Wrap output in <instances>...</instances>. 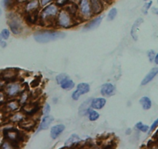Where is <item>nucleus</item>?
<instances>
[{
    "label": "nucleus",
    "instance_id": "09e8293b",
    "mask_svg": "<svg viewBox=\"0 0 158 149\" xmlns=\"http://www.w3.org/2000/svg\"><path fill=\"white\" fill-rule=\"evenodd\" d=\"M2 9H1V8H0V17H1V16H2Z\"/></svg>",
    "mask_w": 158,
    "mask_h": 149
},
{
    "label": "nucleus",
    "instance_id": "a878e982",
    "mask_svg": "<svg viewBox=\"0 0 158 149\" xmlns=\"http://www.w3.org/2000/svg\"><path fill=\"white\" fill-rule=\"evenodd\" d=\"M19 98L18 99V101H19V104H20V105H22V106H23V104H26V103L28 102V101H29V91H26V90H23L21 93H19Z\"/></svg>",
    "mask_w": 158,
    "mask_h": 149
},
{
    "label": "nucleus",
    "instance_id": "2f4dec72",
    "mask_svg": "<svg viewBox=\"0 0 158 149\" xmlns=\"http://www.w3.org/2000/svg\"><path fill=\"white\" fill-rule=\"evenodd\" d=\"M117 15V9L116 8H112L110 9V10L108 12V20L109 21H112V20H114L115 19V17Z\"/></svg>",
    "mask_w": 158,
    "mask_h": 149
},
{
    "label": "nucleus",
    "instance_id": "473e14b6",
    "mask_svg": "<svg viewBox=\"0 0 158 149\" xmlns=\"http://www.w3.org/2000/svg\"><path fill=\"white\" fill-rule=\"evenodd\" d=\"M68 78H69V76H68L67 74H59V75H57L56 77V83H57L58 84H60V83H63L65 80L68 79Z\"/></svg>",
    "mask_w": 158,
    "mask_h": 149
},
{
    "label": "nucleus",
    "instance_id": "c9c22d12",
    "mask_svg": "<svg viewBox=\"0 0 158 149\" xmlns=\"http://www.w3.org/2000/svg\"><path fill=\"white\" fill-rule=\"evenodd\" d=\"M55 1V4L58 6L59 7H64L69 2V0H54Z\"/></svg>",
    "mask_w": 158,
    "mask_h": 149
},
{
    "label": "nucleus",
    "instance_id": "a18cd8bd",
    "mask_svg": "<svg viewBox=\"0 0 158 149\" xmlns=\"http://www.w3.org/2000/svg\"><path fill=\"white\" fill-rule=\"evenodd\" d=\"M154 63H155V64H157V65L158 64V54L157 53H156V55H155V56H154Z\"/></svg>",
    "mask_w": 158,
    "mask_h": 149
},
{
    "label": "nucleus",
    "instance_id": "b1692460",
    "mask_svg": "<svg viewBox=\"0 0 158 149\" xmlns=\"http://www.w3.org/2000/svg\"><path fill=\"white\" fill-rule=\"evenodd\" d=\"M26 22L27 23L29 24L30 26L35 25L38 23L39 22V11L38 12H31V13L26 14Z\"/></svg>",
    "mask_w": 158,
    "mask_h": 149
},
{
    "label": "nucleus",
    "instance_id": "6ab92c4d",
    "mask_svg": "<svg viewBox=\"0 0 158 149\" xmlns=\"http://www.w3.org/2000/svg\"><path fill=\"white\" fill-rule=\"evenodd\" d=\"M92 98H89L83 102L79 107V114L80 116H86L88 114L89 110L91 108Z\"/></svg>",
    "mask_w": 158,
    "mask_h": 149
},
{
    "label": "nucleus",
    "instance_id": "9d476101",
    "mask_svg": "<svg viewBox=\"0 0 158 149\" xmlns=\"http://www.w3.org/2000/svg\"><path fill=\"white\" fill-rule=\"evenodd\" d=\"M36 125V121L33 118H25L19 122V128L25 131H32Z\"/></svg>",
    "mask_w": 158,
    "mask_h": 149
},
{
    "label": "nucleus",
    "instance_id": "37998d69",
    "mask_svg": "<svg viewBox=\"0 0 158 149\" xmlns=\"http://www.w3.org/2000/svg\"><path fill=\"white\" fill-rule=\"evenodd\" d=\"M8 98V97L6 96V94L5 93V92H0V103L5 102L6 99Z\"/></svg>",
    "mask_w": 158,
    "mask_h": 149
},
{
    "label": "nucleus",
    "instance_id": "7c9ffc66",
    "mask_svg": "<svg viewBox=\"0 0 158 149\" xmlns=\"http://www.w3.org/2000/svg\"><path fill=\"white\" fill-rule=\"evenodd\" d=\"M135 128H137V130L141 131V132H143V133H146V132L148 131L149 130V126L146 125V124H143L142 122H138L135 125Z\"/></svg>",
    "mask_w": 158,
    "mask_h": 149
},
{
    "label": "nucleus",
    "instance_id": "393cba45",
    "mask_svg": "<svg viewBox=\"0 0 158 149\" xmlns=\"http://www.w3.org/2000/svg\"><path fill=\"white\" fill-rule=\"evenodd\" d=\"M64 9L74 17H76L78 15V6L75 4V3H73V2H72V3L68 2L67 4L65 6Z\"/></svg>",
    "mask_w": 158,
    "mask_h": 149
},
{
    "label": "nucleus",
    "instance_id": "e433bc0d",
    "mask_svg": "<svg viewBox=\"0 0 158 149\" xmlns=\"http://www.w3.org/2000/svg\"><path fill=\"white\" fill-rule=\"evenodd\" d=\"M50 110H51V107H50V105L49 104H45V106L43 107V108H42V114H43V115H48V114H50Z\"/></svg>",
    "mask_w": 158,
    "mask_h": 149
},
{
    "label": "nucleus",
    "instance_id": "4be33fe9",
    "mask_svg": "<svg viewBox=\"0 0 158 149\" xmlns=\"http://www.w3.org/2000/svg\"><path fill=\"white\" fill-rule=\"evenodd\" d=\"M158 74V68L157 67H154L152 68L151 70H150L148 74H146V77H145L143 80L141 81V85H146L147 83H150L152 80L154 79V77L157 75Z\"/></svg>",
    "mask_w": 158,
    "mask_h": 149
},
{
    "label": "nucleus",
    "instance_id": "a211bd4d",
    "mask_svg": "<svg viewBox=\"0 0 158 149\" xmlns=\"http://www.w3.org/2000/svg\"><path fill=\"white\" fill-rule=\"evenodd\" d=\"M64 130H65V125L63 124H56V125L53 126L50 130L51 138L53 140L58 138L59 136L64 131Z\"/></svg>",
    "mask_w": 158,
    "mask_h": 149
},
{
    "label": "nucleus",
    "instance_id": "423d86ee",
    "mask_svg": "<svg viewBox=\"0 0 158 149\" xmlns=\"http://www.w3.org/2000/svg\"><path fill=\"white\" fill-rule=\"evenodd\" d=\"M4 137L7 141L13 145L14 148L19 147V144L23 141V134L14 128L6 129L4 131Z\"/></svg>",
    "mask_w": 158,
    "mask_h": 149
},
{
    "label": "nucleus",
    "instance_id": "f03ea898",
    "mask_svg": "<svg viewBox=\"0 0 158 149\" xmlns=\"http://www.w3.org/2000/svg\"><path fill=\"white\" fill-rule=\"evenodd\" d=\"M66 34L64 32L56 29H42L34 33L35 40L39 43H46L63 39Z\"/></svg>",
    "mask_w": 158,
    "mask_h": 149
},
{
    "label": "nucleus",
    "instance_id": "6e6552de",
    "mask_svg": "<svg viewBox=\"0 0 158 149\" xmlns=\"http://www.w3.org/2000/svg\"><path fill=\"white\" fill-rule=\"evenodd\" d=\"M90 91V87L87 83H80L76 87V90L72 93V99L73 101H78L80 96L87 93Z\"/></svg>",
    "mask_w": 158,
    "mask_h": 149
},
{
    "label": "nucleus",
    "instance_id": "79ce46f5",
    "mask_svg": "<svg viewBox=\"0 0 158 149\" xmlns=\"http://www.w3.org/2000/svg\"><path fill=\"white\" fill-rule=\"evenodd\" d=\"M1 148H14V147H13V145H12L11 143H9V141H6L5 142L2 143Z\"/></svg>",
    "mask_w": 158,
    "mask_h": 149
},
{
    "label": "nucleus",
    "instance_id": "a19ab883",
    "mask_svg": "<svg viewBox=\"0 0 158 149\" xmlns=\"http://www.w3.org/2000/svg\"><path fill=\"white\" fill-rule=\"evenodd\" d=\"M13 2V0H2V6L4 8H9L12 5V2Z\"/></svg>",
    "mask_w": 158,
    "mask_h": 149
},
{
    "label": "nucleus",
    "instance_id": "1a4fd4ad",
    "mask_svg": "<svg viewBox=\"0 0 158 149\" xmlns=\"http://www.w3.org/2000/svg\"><path fill=\"white\" fill-rule=\"evenodd\" d=\"M17 71L15 69H7L4 70L2 74H0V77L2 80H6L8 82L15 81L17 79Z\"/></svg>",
    "mask_w": 158,
    "mask_h": 149
},
{
    "label": "nucleus",
    "instance_id": "f8f14e48",
    "mask_svg": "<svg viewBox=\"0 0 158 149\" xmlns=\"http://www.w3.org/2000/svg\"><path fill=\"white\" fill-rule=\"evenodd\" d=\"M39 7L40 6L39 0H28L24 6V12L26 14L38 12Z\"/></svg>",
    "mask_w": 158,
    "mask_h": 149
},
{
    "label": "nucleus",
    "instance_id": "c85d7f7f",
    "mask_svg": "<svg viewBox=\"0 0 158 149\" xmlns=\"http://www.w3.org/2000/svg\"><path fill=\"white\" fill-rule=\"evenodd\" d=\"M25 118H26V115H25L23 111H21V112L18 111V112L15 113V114L11 117L10 120H11V121L14 122V123H15V122H18V123H19V121H21L23 120V119H24Z\"/></svg>",
    "mask_w": 158,
    "mask_h": 149
},
{
    "label": "nucleus",
    "instance_id": "4468645a",
    "mask_svg": "<svg viewBox=\"0 0 158 149\" xmlns=\"http://www.w3.org/2000/svg\"><path fill=\"white\" fill-rule=\"evenodd\" d=\"M90 3L93 15H98L103 12L104 9L103 0H90Z\"/></svg>",
    "mask_w": 158,
    "mask_h": 149
},
{
    "label": "nucleus",
    "instance_id": "f704fd0d",
    "mask_svg": "<svg viewBox=\"0 0 158 149\" xmlns=\"http://www.w3.org/2000/svg\"><path fill=\"white\" fill-rule=\"evenodd\" d=\"M0 35H1L2 39L6 40V39H9V37L10 31L8 29H2V32L0 33Z\"/></svg>",
    "mask_w": 158,
    "mask_h": 149
},
{
    "label": "nucleus",
    "instance_id": "7ed1b4c3",
    "mask_svg": "<svg viewBox=\"0 0 158 149\" xmlns=\"http://www.w3.org/2000/svg\"><path fill=\"white\" fill-rule=\"evenodd\" d=\"M77 23L78 22L75 19V17L72 16L69 12H68L65 9L63 8L60 9L56 18V21H55V25H56L57 27L62 28V29H69L77 25Z\"/></svg>",
    "mask_w": 158,
    "mask_h": 149
},
{
    "label": "nucleus",
    "instance_id": "de8ad7c7",
    "mask_svg": "<svg viewBox=\"0 0 158 149\" xmlns=\"http://www.w3.org/2000/svg\"><path fill=\"white\" fill-rule=\"evenodd\" d=\"M130 133H131V129H130V128H129V129H127V131H126V134H130Z\"/></svg>",
    "mask_w": 158,
    "mask_h": 149
},
{
    "label": "nucleus",
    "instance_id": "2eb2a0df",
    "mask_svg": "<svg viewBox=\"0 0 158 149\" xmlns=\"http://www.w3.org/2000/svg\"><path fill=\"white\" fill-rule=\"evenodd\" d=\"M116 87L115 86L111 83H106L103 84L100 89V93L103 96L105 97H110L115 93Z\"/></svg>",
    "mask_w": 158,
    "mask_h": 149
},
{
    "label": "nucleus",
    "instance_id": "ea45409f",
    "mask_svg": "<svg viewBox=\"0 0 158 149\" xmlns=\"http://www.w3.org/2000/svg\"><path fill=\"white\" fill-rule=\"evenodd\" d=\"M157 126H158V120L157 119L152 124V125H151V127L150 128H149V130H148V134H151L153 131H154V130L156 129L157 128Z\"/></svg>",
    "mask_w": 158,
    "mask_h": 149
},
{
    "label": "nucleus",
    "instance_id": "0eeeda50",
    "mask_svg": "<svg viewBox=\"0 0 158 149\" xmlns=\"http://www.w3.org/2000/svg\"><path fill=\"white\" fill-rule=\"evenodd\" d=\"M23 91V89L21 83L15 80V81L9 82V83L5 87L4 92L8 97H13L14 98L15 97L19 96V93Z\"/></svg>",
    "mask_w": 158,
    "mask_h": 149
},
{
    "label": "nucleus",
    "instance_id": "72a5a7b5",
    "mask_svg": "<svg viewBox=\"0 0 158 149\" xmlns=\"http://www.w3.org/2000/svg\"><path fill=\"white\" fill-rule=\"evenodd\" d=\"M152 4H153V1H149V2H146V3L143 5V6L142 8L143 13L144 14V15H146V14L148 13V10L150 9Z\"/></svg>",
    "mask_w": 158,
    "mask_h": 149
},
{
    "label": "nucleus",
    "instance_id": "ddd939ff",
    "mask_svg": "<svg viewBox=\"0 0 158 149\" xmlns=\"http://www.w3.org/2000/svg\"><path fill=\"white\" fill-rule=\"evenodd\" d=\"M23 106L22 111L25 115H29V116H33L39 110V106L37 104H27L26 103Z\"/></svg>",
    "mask_w": 158,
    "mask_h": 149
},
{
    "label": "nucleus",
    "instance_id": "f257e3e1",
    "mask_svg": "<svg viewBox=\"0 0 158 149\" xmlns=\"http://www.w3.org/2000/svg\"><path fill=\"white\" fill-rule=\"evenodd\" d=\"M60 11V7L55 3H50L43 7L40 13H39V23L42 26L55 25L56 18Z\"/></svg>",
    "mask_w": 158,
    "mask_h": 149
},
{
    "label": "nucleus",
    "instance_id": "39448f33",
    "mask_svg": "<svg viewBox=\"0 0 158 149\" xmlns=\"http://www.w3.org/2000/svg\"><path fill=\"white\" fill-rule=\"evenodd\" d=\"M78 15L82 20H88L93 16L90 0H79L78 3Z\"/></svg>",
    "mask_w": 158,
    "mask_h": 149
},
{
    "label": "nucleus",
    "instance_id": "bb28decb",
    "mask_svg": "<svg viewBox=\"0 0 158 149\" xmlns=\"http://www.w3.org/2000/svg\"><path fill=\"white\" fill-rule=\"evenodd\" d=\"M140 104L142 106L143 109L145 110L150 109L151 106H152V102H151L150 99L148 97H141V99L140 100Z\"/></svg>",
    "mask_w": 158,
    "mask_h": 149
},
{
    "label": "nucleus",
    "instance_id": "cd10ccee",
    "mask_svg": "<svg viewBox=\"0 0 158 149\" xmlns=\"http://www.w3.org/2000/svg\"><path fill=\"white\" fill-rule=\"evenodd\" d=\"M60 86H61L62 89L69 91V90H72L73 87H75V83L72 80L68 78V79L65 80L63 83H60Z\"/></svg>",
    "mask_w": 158,
    "mask_h": 149
},
{
    "label": "nucleus",
    "instance_id": "49530a36",
    "mask_svg": "<svg viewBox=\"0 0 158 149\" xmlns=\"http://www.w3.org/2000/svg\"><path fill=\"white\" fill-rule=\"evenodd\" d=\"M152 12H154V14H156V15H157V14H158L157 8H156V7H152Z\"/></svg>",
    "mask_w": 158,
    "mask_h": 149
},
{
    "label": "nucleus",
    "instance_id": "f3484780",
    "mask_svg": "<svg viewBox=\"0 0 158 149\" xmlns=\"http://www.w3.org/2000/svg\"><path fill=\"white\" fill-rule=\"evenodd\" d=\"M53 121H54V118L52 116H50L49 114L48 115H45L44 118H42V121H41L40 124H39L37 132L49 128V127L50 126V124H52V122Z\"/></svg>",
    "mask_w": 158,
    "mask_h": 149
},
{
    "label": "nucleus",
    "instance_id": "412c9836",
    "mask_svg": "<svg viewBox=\"0 0 158 149\" xmlns=\"http://www.w3.org/2000/svg\"><path fill=\"white\" fill-rule=\"evenodd\" d=\"M81 138L79 136L73 134H72L70 137L67 139V141L65 142V147L66 148H71V147H75L76 145H78V144H79L81 142Z\"/></svg>",
    "mask_w": 158,
    "mask_h": 149
},
{
    "label": "nucleus",
    "instance_id": "4c0bfd02",
    "mask_svg": "<svg viewBox=\"0 0 158 149\" xmlns=\"http://www.w3.org/2000/svg\"><path fill=\"white\" fill-rule=\"evenodd\" d=\"M156 55V52L154 50H150L147 52V56H148V59L150 60V62L152 63L154 61V56Z\"/></svg>",
    "mask_w": 158,
    "mask_h": 149
},
{
    "label": "nucleus",
    "instance_id": "58836bf2",
    "mask_svg": "<svg viewBox=\"0 0 158 149\" xmlns=\"http://www.w3.org/2000/svg\"><path fill=\"white\" fill-rule=\"evenodd\" d=\"M53 0H39V6L40 7L43 8L45 6H48L49 4L50 3H52V2Z\"/></svg>",
    "mask_w": 158,
    "mask_h": 149
},
{
    "label": "nucleus",
    "instance_id": "dca6fc26",
    "mask_svg": "<svg viewBox=\"0 0 158 149\" xmlns=\"http://www.w3.org/2000/svg\"><path fill=\"white\" fill-rule=\"evenodd\" d=\"M143 23V20L142 18H138L137 20L133 23L132 27L130 29V36L133 38V40L137 41L138 39V35H137V31H138L139 27L141 26V24Z\"/></svg>",
    "mask_w": 158,
    "mask_h": 149
},
{
    "label": "nucleus",
    "instance_id": "9b49d317",
    "mask_svg": "<svg viewBox=\"0 0 158 149\" xmlns=\"http://www.w3.org/2000/svg\"><path fill=\"white\" fill-rule=\"evenodd\" d=\"M103 17L104 15L103 14V15H100V16L93 18L92 20H90V21L84 26L83 29H84L85 30H92V29H96V28H98L99 26H100V23H101V22H102Z\"/></svg>",
    "mask_w": 158,
    "mask_h": 149
},
{
    "label": "nucleus",
    "instance_id": "8fccbe9b",
    "mask_svg": "<svg viewBox=\"0 0 158 149\" xmlns=\"http://www.w3.org/2000/svg\"><path fill=\"white\" fill-rule=\"evenodd\" d=\"M144 1H145V2H146V1H148V0H144Z\"/></svg>",
    "mask_w": 158,
    "mask_h": 149
},
{
    "label": "nucleus",
    "instance_id": "c03bdc74",
    "mask_svg": "<svg viewBox=\"0 0 158 149\" xmlns=\"http://www.w3.org/2000/svg\"><path fill=\"white\" fill-rule=\"evenodd\" d=\"M6 46H7V43L5 41V39H2L1 35H0V47H2V48H5V47H6Z\"/></svg>",
    "mask_w": 158,
    "mask_h": 149
},
{
    "label": "nucleus",
    "instance_id": "20e7f679",
    "mask_svg": "<svg viewBox=\"0 0 158 149\" xmlns=\"http://www.w3.org/2000/svg\"><path fill=\"white\" fill-rule=\"evenodd\" d=\"M8 24L10 30L14 35H20L23 32V20L21 17L15 12H9L8 14Z\"/></svg>",
    "mask_w": 158,
    "mask_h": 149
},
{
    "label": "nucleus",
    "instance_id": "aec40b11",
    "mask_svg": "<svg viewBox=\"0 0 158 149\" xmlns=\"http://www.w3.org/2000/svg\"><path fill=\"white\" fill-rule=\"evenodd\" d=\"M106 101L103 97H98V98H92L91 101V107L96 110H100L106 105Z\"/></svg>",
    "mask_w": 158,
    "mask_h": 149
},
{
    "label": "nucleus",
    "instance_id": "c756f323",
    "mask_svg": "<svg viewBox=\"0 0 158 149\" xmlns=\"http://www.w3.org/2000/svg\"><path fill=\"white\" fill-rule=\"evenodd\" d=\"M87 115L89 117V120L90 121H95L98 120L99 118H100V114L95 110L91 108L89 110Z\"/></svg>",
    "mask_w": 158,
    "mask_h": 149
},
{
    "label": "nucleus",
    "instance_id": "5701e85b",
    "mask_svg": "<svg viewBox=\"0 0 158 149\" xmlns=\"http://www.w3.org/2000/svg\"><path fill=\"white\" fill-rule=\"evenodd\" d=\"M20 106L21 105H20L18 100H16V99H12V100H10L9 101L7 102V104H6V108L7 110V111L15 112V110H17Z\"/></svg>",
    "mask_w": 158,
    "mask_h": 149
}]
</instances>
